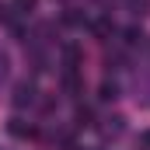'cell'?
Segmentation results:
<instances>
[{"instance_id":"1","label":"cell","mask_w":150,"mask_h":150,"mask_svg":"<svg viewBox=\"0 0 150 150\" xmlns=\"http://www.w3.org/2000/svg\"><path fill=\"white\" fill-rule=\"evenodd\" d=\"M11 101H14V108H28V105H35V101H38V87H35V80H18V84H14Z\"/></svg>"},{"instance_id":"2","label":"cell","mask_w":150,"mask_h":150,"mask_svg":"<svg viewBox=\"0 0 150 150\" xmlns=\"http://www.w3.org/2000/svg\"><path fill=\"white\" fill-rule=\"evenodd\" d=\"M80 63H84V52H80L77 45H63V70H67V74H77Z\"/></svg>"},{"instance_id":"3","label":"cell","mask_w":150,"mask_h":150,"mask_svg":"<svg viewBox=\"0 0 150 150\" xmlns=\"http://www.w3.org/2000/svg\"><path fill=\"white\" fill-rule=\"evenodd\" d=\"M7 133L18 136V140H25V136H35V126H32L28 119H18V115H14V119L7 122Z\"/></svg>"},{"instance_id":"4","label":"cell","mask_w":150,"mask_h":150,"mask_svg":"<svg viewBox=\"0 0 150 150\" xmlns=\"http://www.w3.org/2000/svg\"><path fill=\"white\" fill-rule=\"evenodd\" d=\"M63 91H67L70 98H80V94H84V80L77 74H63Z\"/></svg>"},{"instance_id":"5","label":"cell","mask_w":150,"mask_h":150,"mask_svg":"<svg viewBox=\"0 0 150 150\" xmlns=\"http://www.w3.org/2000/svg\"><path fill=\"white\" fill-rule=\"evenodd\" d=\"M91 32H94V38H101V42H105V38H108V35L115 32V25L108 21V18H98V21L91 25Z\"/></svg>"},{"instance_id":"6","label":"cell","mask_w":150,"mask_h":150,"mask_svg":"<svg viewBox=\"0 0 150 150\" xmlns=\"http://www.w3.org/2000/svg\"><path fill=\"white\" fill-rule=\"evenodd\" d=\"M98 98H101V101H115V98H119V84H115V80H101Z\"/></svg>"},{"instance_id":"7","label":"cell","mask_w":150,"mask_h":150,"mask_svg":"<svg viewBox=\"0 0 150 150\" xmlns=\"http://www.w3.org/2000/svg\"><path fill=\"white\" fill-rule=\"evenodd\" d=\"M126 129V119L122 115H112V119H105V126H101V133H108V136H119Z\"/></svg>"},{"instance_id":"8","label":"cell","mask_w":150,"mask_h":150,"mask_svg":"<svg viewBox=\"0 0 150 150\" xmlns=\"http://www.w3.org/2000/svg\"><path fill=\"white\" fill-rule=\"evenodd\" d=\"M129 11H133L136 18H147L150 14V0H129Z\"/></svg>"},{"instance_id":"9","label":"cell","mask_w":150,"mask_h":150,"mask_svg":"<svg viewBox=\"0 0 150 150\" xmlns=\"http://www.w3.org/2000/svg\"><path fill=\"white\" fill-rule=\"evenodd\" d=\"M122 35H126V42H129V45H143V38H147L140 28H136V25H133V28H126Z\"/></svg>"},{"instance_id":"10","label":"cell","mask_w":150,"mask_h":150,"mask_svg":"<svg viewBox=\"0 0 150 150\" xmlns=\"http://www.w3.org/2000/svg\"><path fill=\"white\" fill-rule=\"evenodd\" d=\"M35 7H38V0H14V11L18 14H32Z\"/></svg>"},{"instance_id":"11","label":"cell","mask_w":150,"mask_h":150,"mask_svg":"<svg viewBox=\"0 0 150 150\" xmlns=\"http://www.w3.org/2000/svg\"><path fill=\"white\" fill-rule=\"evenodd\" d=\"M63 21H67V25H84V14H80V11H74V7H70V11H67V14H63Z\"/></svg>"},{"instance_id":"12","label":"cell","mask_w":150,"mask_h":150,"mask_svg":"<svg viewBox=\"0 0 150 150\" xmlns=\"http://www.w3.org/2000/svg\"><path fill=\"white\" fill-rule=\"evenodd\" d=\"M74 122H77V126H91V108H77Z\"/></svg>"},{"instance_id":"13","label":"cell","mask_w":150,"mask_h":150,"mask_svg":"<svg viewBox=\"0 0 150 150\" xmlns=\"http://www.w3.org/2000/svg\"><path fill=\"white\" fill-rule=\"evenodd\" d=\"M7 67H11V59H7V52H4V49H0V80H4V77H7Z\"/></svg>"},{"instance_id":"14","label":"cell","mask_w":150,"mask_h":150,"mask_svg":"<svg viewBox=\"0 0 150 150\" xmlns=\"http://www.w3.org/2000/svg\"><path fill=\"white\" fill-rule=\"evenodd\" d=\"M11 11H14V7H4V4H0V21H11Z\"/></svg>"},{"instance_id":"15","label":"cell","mask_w":150,"mask_h":150,"mask_svg":"<svg viewBox=\"0 0 150 150\" xmlns=\"http://www.w3.org/2000/svg\"><path fill=\"white\" fill-rule=\"evenodd\" d=\"M140 147H143V150H150V129L143 133V136H140Z\"/></svg>"}]
</instances>
